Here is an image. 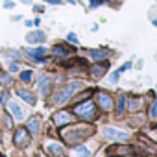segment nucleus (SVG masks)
Returning <instances> with one entry per match:
<instances>
[{
    "label": "nucleus",
    "instance_id": "f03ea898",
    "mask_svg": "<svg viewBox=\"0 0 157 157\" xmlns=\"http://www.w3.org/2000/svg\"><path fill=\"white\" fill-rule=\"evenodd\" d=\"M82 87V82H70V83H67L65 87H61L54 96H52V100L56 102V104H61V102H65V100H68L78 89Z\"/></svg>",
    "mask_w": 157,
    "mask_h": 157
},
{
    "label": "nucleus",
    "instance_id": "412c9836",
    "mask_svg": "<svg viewBox=\"0 0 157 157\" xmlns=\"http://www.w3.org/2000/svg\"><path fill=\"white\" fill-rule=\"evenodd\" d=\"M89 54H91V57H94V59H104V57L107 56L105 50H91Z\"/></svg>",
    "mask_w": 157,
    "mask_h": 157
},
{
    "label": "nucleus",
    "instance_id": "ddd939ff",
    "mask_svg": "<svg viewBox=\"0 0 157 157\" xmlns=\"http://www.w3.org/2000/svg\"><path fill=\"white\" fill-rule=\"evenodd\" d=\"M105 72H107V63H104V65L98 63V65H94V67L91 68V76H93V78H102Z\"/></svg>",
    "mask_w": 157,
    "mask_h": 157
},
{
    "label": "nucleus",
    "instance_id": "473e14b6",
    "mask_svg": "<svg viewBox=\"0 0 157 157\" xmlns=\"http://www.w3.org/2000/svg\"><path fill=\"white\" fill-rule=\"evenodd\" d=\"M35 11H39V13H43V11H44V8H43V6H35Z\"/></svg>",
    "mask_w": 157,
    "mask_h": 157
},
{
    "label": "nucleus",
    "instance_id": "9b49d317",
    "mask_svg": "<svg viewBox=\"0 0 157 157\" xmlns=\"http://www.w3.org/2000/svg\"><path fill=\"white\" fill-rule=\"evenodd\" d=\"M32 59H37V61H43V56L46 54V50L43 48V46H39V48H26L24 50Z\"/></svg>",
    "mask_w": 157,
    "mask_h": 157
},
{
    "label": "nucleus",
    "instance_id": "6ab92c4d",
    "mask_svg": "<svg viewBox=\"0 0 157 157\" xmlns=\"http://www.w3.org/2000/svg\"><path fill=\"white\" fill-rule=\"evenodd\" d=\"M124 104H126V94H118V98H117V107H115L117 115H120V113L124 111Z\"/></svg>",
    "mask_w": 157,
    "mask_h": 157
},
{
    "label": "nucleus",
    "instance_id": "c85d7f7f",
    "mask_svg": "<svg viewBox=\"0 0 157 157\" xmlns=\"http://www.w3.org/2000/svg\"><path fill=\"white\" fill-rule=\"evenodd\" d=\"M8 68H10V72H17V70H19V65H17V63H11Z\"/></svg>",
    "mask_w": 157,
    "mask_h": 157
},
{
    "label": "nucleus",
    "instance_id": "f704fd0d",
    "mask_svg": "<svg viewBox=\"0 0 157 157\" xmlns=\"http://www.w3.org/2000/svg\"><path fill=\"white\" fill-rule=\"evenodd\" d=\"M22 4H32V0H21Z\"/></svg>",
    "mask_w": 157,
    "mask_h": 157
},
{
    "label": "nucleus",
    "instance_id": "f8f14e48",
    "mask_svg": "<svg viewBox=\"0 0 157 157\" xmlns=\"http://www.w3.org/2000/svg\"><path fill=\"white\" fill-rule=\"evenodd\" d=\"M26 41L30 43V44H37V43H43L44 41V33L39 30V32H30L28 35H26Z\"/></svg>",
    "mask_w": 157,
    "mask_h": 157
},
{
    "label": "nucleus",
    "instance_id": "72a5a7b5",
    "mask_svg": "<svg viewBox=\"0 0 157 157\" xmlns=\"http://www.w3.org/2000/svg\"><path fill=\"white\" fill-rule=\"evenodd\" d=\"M24 26H28V28H30V26H33V21H26V22H24Z\"/></svg>",
    "mask_w": 157,
    "mask_h": 157
},
{
    "label": "nucleus",
    "instance_id": "9d476101",
    "mask_svg": "<svg viewBox=\"0 0 157 157\" xmlns=\"http://www.w3.org/2000/svg\"><path fill=\"white\" fill-rule=\"evenodd\" d=\"M8 109L11 111V115H13L15 120H22V118H24V109H22L17 102H8Z\"/></svg>",
    "mask_w": 157,
    "mask_h": 157
},
{
    "label": "nucleus",
    "instance_id": "7c9ffc66",
    "mask_svg": "<svg viewBox=\"0 0 157 157\" xmlns=\"http://www.w3.org/2000/svg\"><path fill=\"white\" fill-rule=\"evenodd\" d=\"M11 122H13V118L11 117H6V126L8 128H11Z\"/></svg>",
    "mask_w": 157,
    "mask_h": 157
},
{
    "label": "nucleus",
    "instance_id": "b1692460",
    "mask_svg": "<svg viewBox=\"0 0 157 157\" xmlns=\"http://www.w3.org/2000/svg\"><path fill=\"white\" fill-rule=\"evenodd\" d=\"M67 41H68V43H72V44H78V35L70 32V33L67 35Z\"/></svg>",
    "mask_w": 157,
    "mask_h": 157
},
{
    "label": "nucleus",
    "instance_id": "cd10ccee",
    "mask_svg": "<svg viewBox=\"0 0 157 157\" xmlns=\"http://www.w3.org/2000/svg\"><path fill=\"white\" fill-rule=\"evenodd\" d=\"M8 98H10V93H8V91H4V93H2V96H0V102H8Z\"/></svg>",
    "mask_w": 157,
    "mask_h": 157
},
{
    "label": "nucleus",
    "instance_id": "4be33fe9",
    "mask_svg": "<svg viewBox=\"0 0 157 157\" xmlns=\"http://www.w3.org/2000/svg\"><path fill=\"white\" fill-rule=\"evenodd\" d=\"M140 105V98H131L129 100V111H137Z\"/></svg>",
    "mask_w": 157,
    "mask_h": 157
},
{
    "label": "nucleus",
    "instance_id": "bb28decb",
    "mask_svg": "<svg viewBox=\"0 0 157 157\" xmlns=\"http://www.w3.org/2000/svg\"><path fill=\"white\" fill-rule=\"evenodd\" d=\"M131 65H133V63H131V61H128V63H126V65H122V67H120V68H118V70H120V74H122V72H124V70H128V68H129V67H131Z\"/></svg>",
    "mask_w": 157,
    "mask_h": 157
},
{
    "label": "nucleus",
    "instance_id": "0eeeda50",
    "mask_svg": "<svg viewBox=\"0 0 157 157\" xmlns=\"http://www.w3.org/2000/svg\"><path fill=\"white\" fill-rule=\"evenodd\" d=\"M105 153L107 155H131L133 153V148L131 146H111V148H107L105 150Z\"/></svg>",
    "mask_w": 157,
    "mask_h": 157
},
{
    "label": "nucleus",
    "instance_id": "aec40b11",
    "mask_svg": "<svg viewBox=\"0 0 157 157\" xmlns=\"http://www.w3.org/2000/svg\"><path fill=\"white\" fill-rule=\"evenodd\" d=\"M52 54H56V56H67V54H68V50H67L63 44H56V46L52 48Z\"/></svg>",
    "mask_w": 157,
    "mask_h": 157
},
{
    "label": "nucleus",
    "instance_id": "5701e85b",
    "mask_svg": "<svg viewBox=\"0 0 157 157\" xmlns=\"http://www.w3.org/2000/svg\"><path fill=\"white\" fill-rule=\"evenodd\" d=\"M21 80H22V82H30V80H32V70L22 72V74H21Z\"/></svg>",
    "mask_w": 157,
    "mask_h": 157
},
{
    "label": "nucleus",
    "instance_id": "1a4fd4ad",
    "mask_svg": "<svg viewBox=\"0 0 157 157\" xmlns=\"http://www.w3.org/2000/svg\"><path fill=\"white\" fill-rule=\"evenodd\" d=\"M68 122H72V115L70 113H67V111L54 113V124L56 126H63V124H68Z\"/></svg>",
    "mask_w": 157,
    "mask_h": 157
},
{
    "label": "nucleus",
    "instance_id": "7ed1b4c3",
    "mask_svg": "<svg viewBox=\"0 0 157 157\" xmlns=\"http://www.w3.org/2000/svg\"><path fill=\"white\" fill-rule=\"evenodd\" d=\"M102 135H104L107 140H113V142H126V140H129V133H128V131H122V129L113 128V126L102 128Z\"/></svg>",
    "mask_w": 157,
    "mask_h": 157
},
{
    "label": "nucleus",
    "instance_id": "f257e3e1",
    "mask_svg": "<svg viewBox=\"0 0 157 157\" xmlns=\"http://www.w3.org/2000/svg\"><path fill=\"white\" fill-rule=\"evenodd\" d=\"M93 133L91 126H74V128H67L61 131V137L68 142V144H76V142H82L85 137H89Z\"/></svg>",
    "mask_w": 157,
    "mask_h": 157
},
{
    "label": "nucleus",
    "instance_id": "dca6fc26",
    "mask_svg": "<svg viewBox=\"0 0 157 157\" xmlns=\"http://www.w3.org/2000/svg\"><path fill=\"white\" fill-rule=\"evenodd\" d=\"M26 129H28L30 133H37V131H39V118H37V117H32V118L28 120V124H26Z\"/></svg>",
    "mask_w": 157,
    "mask_h": 157
},
{
    "label": "nucleus",
    "instance_id": "2f4dec72",
    "mask_svg": "<svg viewBox=\"0 0 157 157\" xmlns=\"http://www.w3.org/2000/svg\"><path fill=\"white\" fill-rule=\"evenodd\" d=\"M8 56H10L11 59H17V57H19V56H17V52H8Z\"/></svg>",
    "mask_w": 157,
    "mask_h": 157
},
{
    "label": "nucleus",
    "instance_id": "423d86ee",
    "mask_svg": "<svg viewBox=\"0 0 157 157\" xmlns=\"http://www.w3.org/2000/svg\"><path fill=\"white\" fill-rule=\"evenodd\" d=\"M37 85H39V91L43 94H48L50 93V85H52V78L48 74H39L37 76Z\"/></svg>",
    "mask_w": 157,
    "mask_h": 157
},
{
    "label": "nucleus",
    "instance_id": "a211bd4d",
    "mask_svg": "<svg viewBox=\"0 0 157 157\" xmlns=\"http://www.w3.org/2000/svg\"><path fill=\"white\" fill-rule=\"evenodd\" d=\"M46 150H48L52 155H56V157H63V148H61V146H57V144H54V142H52V144H48V148H46Z\"/></svg>",
    "mask_w": 157,
    "mask_h": 157
},
{
    "label": "nucleus",
    "instance_id": "6e6552de",
    "mask_svg": "<svg viewBox=\"0 0 157 157\" xmlns=\"http://www.w3.org/2000/svg\"><path fill=\"white\" fill-rule=\"evenodd\" d=\"M96 102L100 104V107H104L105 111H109L111 107H113V100H111V96L107 94V93H96Z\"/></svg>",
    "mask_w": 157,
    "mask_h": 157
},
{
    "label": "nucleus",
    "instance_id": "2eb2a0df",
    "mask_svg": "<svg viewBox=\"0 0 157 157\" xmlns=\"http://www.w3.org/2000/svg\"><path fill=\"white\" fill-rule=\"evenodd\" d=\"M139 140H140V144H142L146 150H150V153H157V146H155L150 139H146L144 135H140V137H139Z\"/></svg>",
    "mask_w": 157,
    "mask_h": 157
},
{
    "label": "nucleus",
    "instance_id": "393cba45",
    "mask_svg": "<svg viewBox=\"0 0 157 157\" xmlns=\"http://www.w3.org/2000/svg\"><path fill=\"white\" fill-rule=\"evenodd\" d=\"M118 78H120V70H115V72L111 74V83H117Z\"/></svg>",
    "mask_w": 157,
    "mask_h": 157
},
{
    "label": "nucleus",
    "instance_id": "f3484780",
    "mask_svg": "<svg viewBox=\"0 0 157 157\" xmlns=\"http://www.w3.org/2000/svg\"><path fill=\"white\" fill-rule=\"evenodd\" d=\"M74 155L76 157H89L91 155V150L85 148V146H76L74 148Z\"/></svg>",
    "mask_w": 157,
    "mask_h": 157
},
{
    "label": "nucleus",
    "instance_id": "e433bc0d",
    "mask_svg": "<svg viewBox=\"0 0 157 157\" xmlns=\"http://www.w3.org/2000/svg\"><path fill=\"white\" fill-rule=\"evenodd\" d=\"M0 85H2V83H0Z\"/></svg>",
    "mask_w": 157,
    "mask_h": 157
},
{
    "label": "nucleus",
    "instance_id": "4468645a",
    "mask_svg": "<svg viewBox=\"0 0 157 157\" xmlns=\"http://www.w3.org/2000/svg\"><path fill=\"white\" fill-rule=\"evenodd\" d=\"M17 94H19L24 102H28L30 105H33V104H35V96H33V93H30V91H26V89H19V91H17Z\"/></svg>",
    "mask_w": 157,
    "mask_h": 157
},
{
    "label": "nucleus",
    "instance_id": "c756f323",
    "mask_svg": "<svg viewBox=\"0 0 157 157\" xmlns=\"http://www.w3.org/2000/svg\"><path fill=\"white\" fill-rule=\"evenodd\" d=\"M4 8H6V10H11V8H13V2H11V0H6V2H4Z\"/></svg>",
    "mask_w": 157,
    "mask_h": 157
},
{
    "label": "nucleus",
    "instance_id": "a878e982",
    "mask_svg": "<svg viewBox=\"0 0 157 157\" xmlns=\"http://www.w3.org/2000/svg\"><path fill=\"white\" fill-rule=\"evenodd\" d=\"M153 118H157V100L153 102V105H151V113H150Z\"/></svg>",
    "mask_w": 157,
    "mask_h": 157
},
{
    "label": "nucleus",
    "instance_id": "39448f33",
    "mask_svg": "<svg viewBox=\"0 0 157 157\" xmlns=\"http://www.w3.org/2000/svg\"><path fill=\"white\" fill-rule=\"evenodd\" d=\"M30 140H32V137H30V131L26 128H19L15 131V135H13V142L17 146H28Z\"/></svg>",
    "mask_w": 157,
    "mask_h": 157
},
{
    "label": "nucleus",
    "instance_id": "c9c22d12",
    "mask_svg": "<svg viewBox=\"0 0 157 157\" xmlns=\"http://www.w3.org/2000/svg\"><path fill=\"white\" fill-rule=\"evenodd\" d=\"M68 2H70V4H74V0H68Z\"/></svg>",
    "mask_w": 157,
    "mask_h": 157
},
{
    "label": "nucleus",
    "instance_id": "20e7f679",
    "mask_svg": "<svg viewBox=\"0 0 157 157\" xmlns=\"http://www.w3.org/2000/svg\"><path fill=\"white\" fill-rule=\"evenodd\" d=\"M74 113L80 117V118H85V120H93L96 117V105L93 102H83V104H78L74 107Z\"/></svg>",
    "mask_w": 157,
    "mask_h": 157
}]
</instances>
